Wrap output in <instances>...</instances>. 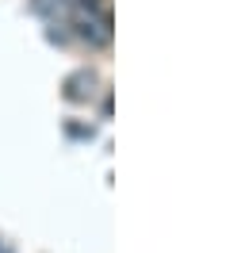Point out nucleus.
<instances>
[{"instance_id":"2","label":"nucleus","mask_w":249,"mask_h":253,"mask_svg":"<svg viewBox=\"0 0 249 253\" xmlns=\"http://www.w3.org/2000/svg\"><path fill=\"white\" fill-rule=\"evenodd\" d=\"M96 88H100V77H96L92 69H77V73H69L62 84V92L69 104H84V100H92Z\"/></svg>"},{"instance_id":"4","label":"nucleus","mask_w":249,"mask_h":253,"mask_svg":"<svg viewBox=\"0 0 249 253\" xmlns=\"http://www.w3.org/2000/svg\"><path fill=\"white\" fill-rule=\"evenodd\" d=\"M65 134H73V138H92V126L88 123H65Z\"/></svg>"},{"instance_id":"1","label":"nucleus","mask_w":249,"mask_h":253,"mask_svg":"<svg viewBox=\"0 0 249 253\" xmlns=\"http://www.w3.org/2000/svg\"><path fill=\"white\" fill-rule=\"evenodd\" d=\"M77 35L88 46H108L111 42V12H81Z\"/></svg>"},{"instance_id":"3","label":"nucleus","mask_w":249,"mask_h":253,"mask_svg":"<svg viewBox=\"0 0 249 253\" xmlns=\"http://www.w3.org/2000/svg\"><path fill=\"white\" fill-rule=\"evenodd\" d=\"M69 4H73V0H31V12H39V16H58Z\"/></svg>"}]
</instances>
